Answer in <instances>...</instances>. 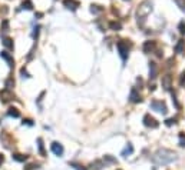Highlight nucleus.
I'll return each instance as SVG.
<instances>
[{
  "mask_svg": "<svg viewBox=\"0 0 185 170\" xmlns=\"http://www.w3.org/2000/svg\"><path fill=\"white\" fill-rule=\"evenodd\" d=\"M134 153V147H132V144H126V147H125L124 150H122V153H121V156L122 157H128V156H131V154Z\"/></svg>",
  "mask_w": 185,
  "mask_h": 170,
  "instance_id": "nucleus-12",
  "label": "nucleus"
},
{
  "mask_svg": "<svg viewBox=\"0 0 185 170\" xmlns=\"http://www.w3.org/2000/svg\"><path fill=\"white\" fill-rule=\"evenodd\" d=\"M178 29H179V32H181L182 34H185V22H181V23H179Z\"/></svg>",
  "mask_w": 185,
  "mask_h": 170,
  "instance_id": "nucleus-28",
  "label": "nucleus"
},
{
  "mask_svg": "<svg viewBox=\"0 0 185 170\" xmlns=\"http://www.w3.org/2000/svg\"><path fill=\"white\" fill-rule=\"evenodd\" d=\"M13 159L16 160V162H24V160L27 159V156H24V154H19V153H16V154H13Z\"/></svg>",
  "mask_w": 185,
  "mask_h": 170,
  "instance_id": "nucleus-22",
  "label": "nucleus"
},
{
  "mask_svg": "<svg viewBox=\"0 0 185 170\" xmlns=\"http://www.w3.org/2000/svg\"><path fill=\"white\" fill-rule=\"evenodd\" d=\"M63 4H65L66 9H69V10H76L81 3H79L77 0H63Z\"/></svg>",
  "mask_w": 185,
  "mask_h": 170,
  "instance_id": "nucleus-7",
  "label": "nucleus"
},
{
  "mask_svg": "<svg viewBox=\"0 0 185 170\" xmlns=\"http://www.w3.org/2000/svg\"><path fill=\"white\" fill-rule=\"evenodd\" d=\"M177 160V153L168 149H159L156 153L152 156V162L155 164H169Z\"/></svg>",
  "mask_w": 185,
  "mask_h": 170,
  "instance_id": "nucleus-1",
  "label": "nucleus"
},
{
  "mask_svg": "<svg viewBox=\"0 0 185 170\" xmlns=\"http://www.w3.org/2000/svg\"><path fill=\"white\" fill-rule=\"evenodd\" d=\"M103 162H108V163H116V160H115L112 156H105L103 157Z\"/></svg>",
  "mask_w": 185,
  "mask_h": 170,
  "instance_id": "nucleus-27",
  "label": "nucleus"
},
{
  "mask_svg": "<svg viewBox=\"0 0 185 170\" xmlns=\"http://www.w3.org/2000/svg\"><path fill=\"white\" fill-rule=\"evenodd\" d=\"M37 144H39V153L42 154V156H45V149H43V140L40 139V137H39V139H37Z\"/></svg>",
  "mask_w": 185,
  "mask_h": 170,
  "instance_id": "nucleus-21",
  "label": "nucleus"
},
{
  "mask_svg": "<svg viewBox=\"0 0 185 170\" xmlns=\"http://www.w3.org/2000/svg\"><path fill=\"white\" fill-rule=\"evenodd\" d=\"M22 75H23V76H26V77H30V76L27 75V71L24 70V69H22Z\"/></svg>",
  "mask_w": 185,
  "mask_h": 170,
  "instance_id": "nucleus-35",
  "label": "nucleus"
},
{
  "mask_svg": "<svg viewBox=\"0 0 185 170\" xmlns=\"http://www.w3.org/2000/svg\"><path fill=\"white\" fill-rule=\"evenodd\" d=\"M7 114L10 116V117H20V113H19V110L17 109H14V107H10V109L7 110Z\"/></svg>",
  "mask_w": 185,
  "mask_h": 170,
  "instance_id": "nucleus-14",
  "label": "nucleus"
},
{
  "mask_svg": "<svg viewBox=\"0 0 185 170\" xmlns=\"http://www.w3.org/2000/svg\"><path fill=\"white\" fill-rule=\"evenodd\" d=\"M24 123H26V124H29V126H32V124H33L30 119H26V120H23V124H24Z\"/></svg>",
  "mask_w": 185,
  "mask_h": 170,
  "instance_id": "nucleus-34",
  "label": "nucleus"
},
{
  "mask_svg": "<svg viewBox=\"0 0 185 170\" xmlns=\"http://www.w3.org/2000/svg\"><path fill=\"white\" fill-rule=\"evenodd\" d=\"M151 107L159 113H166V106H165V103L161 102V100H154V102L151 103Z\"/></svg>",
  "mask_w": 185,
  "mask_h": 170,
  "instance_id": "nucleus-5",
  "label": "nucleus"
},
{
  "mask_svg": "<svg viewBox=\"0 0 185 170\" xmlns=\"http://www.w3.org/2000/svg\"><path fill=\"white\" fill-rule=\"evenodd\" d=\"M144 124L146 127H151V129H156V127L159 126V123L156 122V119H154V117H152V116H149V114H145Z\"/></svg>",
  "mask_w": 185,
  "mask_h": 170,
  "instance_id": "nucleus-4",
  "label": "nucleus"
},
{
  "mask_svg": "<svg viewBox=\"0 0 185 170\" xmlns=\"http://www.w3.org/2000/svg\"><path fill=\"white\" fill-rule=\"evenodd\" d=\"M175 123H177L175 119H168L166 122H165V124H166V126H172V124H175Z\"/></svg>",
  "mask_w": 185,
  "mask_h": 170,
  "instance_id": "nucleus-29",
  "label": "nucleus"
},
{
  "mask_svg": "<svg viewBox=\"0 0 185 170\" xmlns=\"http://www.w3.org/2000/svg\"><path fill=\"white\" fill-rule=\"evenodd\" d=\"M39 30H40V27L37 26V27H34V32H33V39L37 37V34H39Z\"/></svg>",
  "mask_w": 185,
  "mask_h": 170,
  "instance_id": "nucleus-31",
  "label": "nucleus"
},
{
  "mask_svg": "<svg viewBox=\"0 0 185 170\" xmlns=\"http://www.w3.org/2000/svg\"><path fill=\"white\" fill-rule=\"evenodd\" d=\"M2 40H3V44L7 49H13V40L10 37H3Z\"/></svg>",
  "mask_w": 185,
  "mask_h": 170,
  "instance_id": "nucleus-19",
  "label": "nucleus"
},
{
  "mask_svg": "<svg viewBox=\"0 0 185 170\" xmlns=\"http://www.w3.org/2000/svg\"><path fill=\"white\" fill-rule=\"evenodd\" d=\"M184 46H185V41L184 40H179L178 44L175 46V51H177V53H182V50H184Z\"/></svg>",
  "mask_w": 185,
  "mask_h": 170,
  "instance_id": "nucleus-20",
  "label": "nucleus"
},
{
  "mask_svg": "<svg viewBox=\"0 0 185 170\" xmlns=\"http://www.w3.org/2000/svg\"><path fill=\"white\" fill-rule=\"evenodd\" d=\"M179 146L185 147V133H179Z\"/></svg>",
  "mask_w": 185,
  "mask_h": 170,
  "instance_id": "nucleus-25",
  "label": "nucleus"
},
{
  "mask_svg": "<svg viewBox=\"0 0 185 170\" xmlns=\"http://www.w3.org/2000/svg\"><path fill=\"white\" fill-rule=\"evenodd\" d=\"M162 87H164L165 90H171V87H172V77H171V75H165L164 77H162Z\"/></svg>",
  "mask_w": 185,
  "mask_h": 170,
  "instance_id": "nucleus-8",
  "label": "nucleus"
},
{
  "mask_svg": "<svg viewBox=\"0 0 185 170\" xmlns=\"http://www.w3.org/2000/svg\"><path fill=\"white\" fill-rule=\"evenodd\" d=\"M179 83H181V85L184 86V83H185V71H182V75H181V80H179Z\"/></svg>",
  "mask_w": 185,
  "mask_h": 170,
  "instance_id": "nucleus-33",
  "label": "nucleus"
},
{
  "mask_svg": "<svg viewBox=\"0 0 185 170\" xmlns=\"http://www.w3.org/2000/svg\"><path fill=\"white\" fill-rule=\"evenodd\" d=\"M129 100L132 103H141L142 102V97L138 92H136V89H132L131 90V95H129Z\"/></svg>",
  "mask_w": 185,
  "mask_h": 170,
  "instance_id": "nucleus-9",
  "label": "nucleus"
},
{
  "mask_svg": "<svg viewBox=\"0 0 185 170\" xmlns=\"http://www.w3.org/2000/svg\"><path fill=\"white\" fill-rule=\"evenodd\" d=\"M175 3L178 4V7L182 12H185V0H175Z\"/></svg>",
  "mask_w": 185,
  "mask_h": 170,
  "instance_id": "nucleus-23",
  "label": "nucleus"
},
{
  "mask_svg": "<svg viewBox=\"0 0 185 170\" xmlns=\"http://www.w3.org/2000/svg\"><path fill=\"white\" fill-rule=\"evenodd\" d=\"M69 164H71V167H73L76 170H86L83 166H81V164H77V163H69Z\"/></svg>",
  "mask_w": 185,
  "mask_h": 170,
  "instance_id": "nucleus-26",
  "label": "nucleus"
},
{
  "mask_svg": "<svg viewBox=\"0 0 185 170\" xmlns=\"http://www.w3.org/2000/svg\"><path fill=\"white\" fill-rule=\"evenodd\" d=\"M22 9L32 10V9H33V3H32V0H24L23 3H22Z\"/></svg>",
  "mask_w": 185,
  "mask_h": 170,
  "instance_id": "nucleus-18",
  "label": "nucleus"
},
{
  "mask_svg": "<svg viewBox=\"0 0 185 170\" xmlns=\"http://www.w3.org/2000/svg\"><path fill=\"white\" fill-rule=\"evenodd\" d=\"M13 85H14V82L12 80V79H9V80L6 82V89H12V86Z\"/></svg>",
  "mask_w": 185,
  "mask_h": 170,
  "instance_id": "nucleus-30",
  "label": "nucleus"
},
{
  "mask_svg": "<svg viewBox=\"0 0 185 170\" xmlns=\"http://www.w3.org/2000/svg\"><path fill=\"white\" fill-rule=\"evenodd\" d=\"M144 51L145 53H151L152 50L155 49V41H152V40H148V41H145L144 43Z\"/></svg>",
  "mask_w": 185,
  "mask_h": 170,
  "instance_id": "nucleus-11",
  "label": "nucleus"
},
{
  "mask_svg": "<svg viewBox=\"0 0 185 170\" xmlns=\"http://www.w3.org/2000/svg\"><path fill=\"white\" fill-rule=\"evenodd\" d=\"M101 167H102V162H95V163L91 164V169H93V170H99Z\"/></svg>",
  "mask_w": 185,
  "mask_h": 170,
  "instance_id": "nucleus-24",
  "label": "nucleus"
},
{
  "mask_svg": "<svg viewBox=\"0 0 185 170\" xmlns=\"http://www.w3.org/2000/svg\"><path fill=\"white\" fill-rule=\"evenodd\" d=\"M152 12V3L149 0H144L141 4L138 6V10H136V17H138V23L144 24L145 19L148 17V14Z\"/></svg>",
  "mask_w": 185,
  "mask_h": 170,
  "instance_id": "nucleus-2",
  "label": "nucleus"
},
{
  "mask_svg": "<svg viewBox=\"0 0 185 170\" xmlns=\"http://www.w3.org/2000/svg\"><path fill=\"white\" fill-rule=\"evenodd\" d=\"M4 162V157H3V154H0V166H2V163Z\"/></svg>",
  "mask_w": 185,
  "mask_h": 170,
  "instance_id": "nucleus-36",
  "label": "nucleus"
},
{
  "mask_svg": "<svg viewBox=\"0 0 185 170\" xmlns=\"http://www.w3.org/2000/svg\"><path fill=\"white\" fill-rule=\"evenodd\" d=\"M7 26H9V22H7V20H3V23H2V29H3V30H6Z\"/></svg>",
  "mask_w": 185,
  "mask_h": 170,
  "instance_id": "nucleus-32",
  "label": "nucleus"
},
{
  "mask_svg": "<svg viewBox=\"0 0 185 170\" xmlns=\"http://www.w3.org/2000/svg\"><path fill=\"white\" fill-rule=\"evenodd\" d=\"M91 12L93 14H99V13H102V12H103V7L98 6V4H92V6H91Z\"/></svg>",
  "mask_w": 185,
  "mask_h": 170,
  "instance_id": "nucleus-16",
  "label": "nucleus"
},
{
  "mask_svg": "<svg viewBox=\"0 0 185 170\" xmlns=\"http://www.w3.org/2000/svg\"><path fill=\"white\" fill-rule=\"evenodd\" d=\"M156 76H158V67H156V65L152 61V63H149V79L154 80Z\"/></svg>",
  "mask_w": 185,
  "mask_h": 170,
  "instance_id": "nucleus-10",
  "label": "nucleus"
},
{
  "mask_svg": "<svg viewBox=\"0 0 185 170\" xmlns=\"http://www.w3.org/2000/svg\"><path fill=\"white\" fill-rule=\"evenodd\" d=\"M12 97L13 96L9 93V89H6V90H3V93H2V99H3V102L6 103V102H9V100H12Z\"/></svg>",
  "mask_w": 185,
  "mask_h": 170,
  "instance_id": "nucleus-15",
  "label": "nucleus"
},
{
  "mask_svg": "<svg viewBox=\"0 0 185 170\" xmlns=\"http://www.w3.org/2000/svg\"><path fill=\"white\" fill-rule=\"evenodd\" d=\"M116 47H118V51H119V55H121V57L124 59V60H126V59H128V55H129V49H131V43H128L126 40H121V41H118Z\"/></svg>",
  "mask_w": 185,
  "mask_h": 170,
  "instance_id": "nucleus-3",
  "label": "nucleus"
},
{
  "mask_svg": "<svg viewBox=\"0 0 185 170\" xmlns=\"http://www.w3.org/2000/svg\"><path fill=\"white\" fill-rule=\"evenodd\" d=\"M50 149H52V152H53L56 156H62V154H63V146H62L61 143L53 142L50 144Z\"/></svg>",
  "mask_w": 185,
  "mask_h": 170,
  "instance_id": "nucleus-6",
  "label": "nucleus"
},
{
  "mask_svg": "<svg viewBox=\"0 0 185 170\" xmlns=\"http://www.w3.org/2000/svg\"><path fill=\"white\" fill-rule=\"evenodd\" d=\"M0 57L4 59V60L9 63V66H10V67H13V57H12L7 51H2V53H0Z\"/></svg>",
  "mask_w": 185,
  "mask_h": 170,
  "instance_id": "nucleus-13",
  "label": "nucleus"
},
{
  "mask_svg": "<svg viewBox=\"0 0 185 170\" xmlns=\"http://www.w3.org/2000/svg\"><path fill=\"white\" fill-rule=\"evenodd\" d=\"M109 27H111L112 30L118 32V30H121L122 29V24L119 23V22H111V23H109Z\"/></svg>",
  "mask_w": 185,
  "mask_h": 170,
  "instance_id": "nucleus-17",
  "label": "nucleus"
}]
</instances>
